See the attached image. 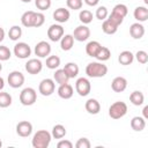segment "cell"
Returning a JSON list of instances; mask_svg holds the SVG:
<instances>
[{
	"instance_id": "11",
	"label": "cell",
	"mask_w": 148,
	"mask_h": 148,
	"mask_svg": "<svg viewBox=\"0 0 148 148\" xmlns=\"http://www.w3.org/2000/svg\"><path fill=\"white\" fill-rule=\"evenodd\" d=\"M51 53V45L45 42V40H40L36 44L35 46V54L39 58H46L49 54Z\"/></svg>"
},
{
	"instance_id": "27",
	"label": "cell",
	"mask_w": 148,
	"mask_h": 148,
	"mask_svg": "<svg viewBox=\"0 0 148 148\" xmlns=\"http://www.w3.org/2000/svg\"><path fill=\"white\" fill-rule=\"evenodd\" d=\"M130 101H131V103H132L133 105L139 106V105H142V104H143V102H145V96H143V94H142L140 90H135V91H133V92L130 95Z\"/></svg>"
},
{
	"instance_id": "41",
	"label": "cell",
	"mask_w": 148,
	"mask_h": 148,
	"mask_svg": "<svg viewBox=\"0 0 148 148\" xmlns=\"http://www.w3.org/2000/svg\"><path fill=\"white\" fill-rule=\"evenodd\" d=\"M134 57L136 58V60H138L140 64H147V62H148V53H147L146 51H143V50L138 51Z\"/></svg>"
},
{
	"instance_id": "16",
	"label": "cell",
	"mask_w": 148,
	"mask_h": 148,
	"mask_svg": "<svg viewBox=\"0 0 148 148\" xmlns=\"http://www.w3.org/2000/svg\"><path fill=\"white\" fill-rule=\"evenodd\" d=\"M130 35L134 39H140L145 35V27L140 22H135L130 27Z\"/></svg>"
},
{
	"instance_id": "36",
	"label": "cell",
	"mask_w": 148,
	"mask_h": 148,
	"mask_svg": "<svg viewBox=\"0 0 148 148\" xmlns=\"http://www.w3.org/2000/svg\"><path fill=\"white\" fill-rule=\"evenodd\" d=\"M95 15H96V17L98 18V20H105L106 17H108V15H109V12H108V8L105 7V6H99L97 9H96V13H95Z\"/></svg>"
},
{
	"instance_id": "50",
	"label": "cell",
	"mask_w": 148,
	"mask_h": 148,
	"mask_svg": "<svg viewBox=\"0 0 148 148\" xmlns=\"http://www.w3.org/2000/svg\"><path fill=\"white\" fill-rule=\"evenodd\" d=\"M2 71V65H1V61H0V72Z\"/></svg>"
},
{
	"instance_id": "38",
	"label": "cell",
	"mask_w": 148,
	"mask_h": 148,
	"mask_svg": "<svg viewBox=\"0 0 148 148\" xmlns=\"http://www.w3.org/2000/svg\"><path fill=\"white\" fill-rule=\"evenodd\" d=\"M45 22V15L43 13H36L35 14V18H34V25L35 28H39L44 24Z\"/></svg>"
},
{
	"instance_id": "17",
	"label": "cell",
	"mask_w": 148,
	"mask_h": 148,
	"mask_svg": "<svg viewBox=\"0 0 148 148\" xmlns=\"http://www.w3.org/2000/svg\"><path fill=\"white\" fill-rule=\"evenodd\" d=\"M74 91H73V87L67 82V83H64V84H59V88H58V95L59 97L64 98V99H69L72 96H73Z\"/></svg>"
},
{
	"instance_id": "12",
	"label": "cell",
	"mask_w": 148,
	"mask_h": 148,
	"mask_svg": "<svg viewBox=\"0 0 148 148\" xmlns=\"http://www.w3.org/2000/svg\"><path fill=\"white\" fill-rule=\"evenodd\" d=\"M16 133L22 136L27 138L32 133V124L28 120H22L16 125Z\"/></svg>"
},
{
	"instance_id": "23",
	"label": "cell",
	"mask_w": 148,
	"mask_h": 148,
	"mask_svg": "<svg viewBox=\"0 0 148 148\" xmlns=\"http://www.w3.org/2000/svg\"><path fill=\"white\" fill-rule=\"evenodd\" d=\"M74 45V37L73 35H64L60 39V46L64 51H69Z\"/></svg>"
},
{
	"instance_id": "22",
	"label": "cell",
	"mask_w": 148,
	"mask_h": 148,
	"mask_svg": "<svg viewBox=\"0 0 148 148\" xmlns=\"http://www.w3.org/2000/svg\"><path fill=\"white\" fill-rule=\"evenodd\" d=\"M133 60H134V54H133L131 51H127V50L120 52V54H119V57H118V61H119L121 65H124V66L131 65V64L133 62Z\"/></svg>"
},
{
	"instance_id": "31",
	"label": "cell",
	"mask_w": 148,
	"mask_h": 148,
	"mask_svg": "<svg viewBox=\"0 0 148 148\" xmlns=\"http://www.w3.org/2000/svg\"><path fill=\"white\" fill-rule=\"evenodd\" d=\"M60 65V58L58 56H49L46 58V67L50 69H56Z\"/></svg>"
},
{
	"instance_id": "43",
	"label": "cell",
	"mask_w": 148,
	"mask_h": 148,
	"mask_svg": "<svg viewBox=\"0 0 148 148\" xmlns=\"http://www.w3.org/2000/svg\"><path fill=\"white\" fill-rule=\"evenodd\" d=\"M76 148H90V141L87 138H80L76 143H75Z\"/></svg>"
},
{
	"instance_id": "18",
	"label": "cell",
	"mask_w": 148,
	"mask_h": 148,
	"mask_svg": "<svg viewBox=\"0 0 148 148\" xmlns=\"http://www.w3.org/2000/svg\"><path fill=\"white\" fill-rule=\"evenodd\" d=\"M84 108H86L87 112L90 113V114H97V113H99V111H101V104H99V102H98L97 99H95V98H89V99L86 102Z\"/></svg>"
},
{
	"instance_id": "24",
	"label": "cell",
	"mask_w": 148,
	"mask_h": 148,
	"mask_svg": "<svg viewBox=\"0 0 148 148\" xmlns=\"http://www.w3.org/2000/svg\"><path fill=\"white\" fill-rule=\"evenodd\" d=\"M101 44H99V42H97V40H91V42H89L87 45H86V53L89 56V57H95L96 54H97V52H98V50L101 49Z\"/></svg>"
},
{
	"instance_id": "39",
	"label": "cell",
	"mask_w": 148,
	"mask_h": 148,
	"mask_svg": "<svg viewBox=\"0 0 148 148\" xmlns=\"http://www.w3.org/2000/svg\"><path fill=\"white\" fill-rule=\"evenodd\" d=\"M66 5L69 9H73V10H77V9H81L82 8V0H67L66 1Z\"/></svg>"
},
{
	"instance_id": "25",
	"label": "cell",
	"mask_w": 148,
	"mask_h": 148,
	"mask_svg": "<svg viewBox=\"0 0 148 148\" xmlns=\"http://www.w3.org/2000/svg\"><path fill=\"white\" fill-rule=\"evenodd\" d=\"M53 79L54 81L58 83V84H64V83H67L68 80H69V76L67 75V73L62 69H57L53 74Z\"/></svg>"
},
{
	"instance_id": "35",
	"label": "cell",
	"mask_w": 148,
	"mask_h": 148,
	"mask_svg": "<svg viewBox=\"0 0 148 148\" xmlns=\"http://www.w3.org/2000/svg\"><path fill=\"white\" fill-rule=\"evenodd\" d=\"M112 13H116V14L120 15L121 17H125V16L127 15V13H128V9H127V6H126V5H124V3H118V5H116V6L113 7Z\"/></svg>"
},
{
	"instance_id": "47",
	"label": "cell",
	"mask_w": 148,
	"mask_h": 148,
	"mask_svg": "<svg viewBox=\"0 0 148 148\" xmlns=\"http://www.w3.org/2000/svg\"><path fill=\"white\" fill-rule=\"evenodd\" d=\"M3 38H5V30L0 27V42H2Z\"/></svg>"
},
{
	"instance_id": "46",
	"label": "cell",
	"mask_w": 148,
	"mask_h": 148,
	"mask_svg": "<svg viewBox=\"0 0 148 148\" xmlns=\"http://www.w3.org/2000/svg\"><path fill=\"white\" fill-rule=\"evenodd\" d=\"M142 113H143V118H145V119H147V118H148V105H146V106L143 108Z\"/></svg>"
},
{
	"instance_id": "34",
	"label": "cell",
	"mask_w": 148,
	"mask_h": 148,
	"mask_svg": "<svg viewBox=\"0 0 148 148\" xmlns=\"http://www.w3.org/2000/svg\"><path fill=\"white\" fill-rule=\"evenodd\" d=\"M12 104V96L6 91H0V108H8Z\"/></svg>"
},
{
	"instance_id": "20",
	"label": "cell",
	"mask_w": 148,
	"mask_h": 148,
	"mask_svg": "<svg viewBox=\"0 0 148 148\" xmlns=\"http://www.w3.org/2000/svg\"><path fill=\"white\" fill-rule=\"evenodd\" d=\"M133 15L138 22H145L148 18V9L145 6H139L134 9Z\"/></svg>"
},
{
	"instance_id": "15",
	"label": "cell",
	"mask_w": 148,
	"mask_h": 148,
	"mask_svg": "<svg viewBox=\"0 0 148 148\" xmlns=\"http://www.w3.org/2000/svg\"><path fill=\"white\" fill-rule=\"evenodd\" d=\"M69 16H71L69 10L66 9V8H62V7L56 9V10L53 12V18H54L58 23H65V22H67L68 18H69Z\"/></svg>"
},
{
	"instance_id": "52",
	"label": "cell",
	"mask_w": 148,
	"mask_h": 148,
	"mask_svg": "<svg viewBox=\"0 0 148 148\" xmlns=\"http://www.w3.org/2000/svg\"><path fill=\"white\" fill-rule=\"evenodd\" d=\"M1 146H2V142H1V140H0V147H1Z\"/></svg>"
},
{
	"instance_id": "14",
	"label": "cell",
	"mask_w": 148,
	"mask_h": 148,
	"mask_svg": "<svg viewBox=\"0 0 148 148\" xmlns=\"http://www.w3.org/2000/svg\"><path fill=\"white\" fill-rule=\"evenodd\" d=\"M111 88L114 92H123L127 88V80L123 76H117L112 80Z\"/></svg>"
},
{
	"instance_id": "3",
	"label": "cell",
	"mask_w": 148,
	"mask_h": 148,
	"mask_svg": "<svg viewBox=\"0 0 148 148\" xmlns=\"http://www.w3.org/2000/svg\"><path fill=\"white\" fill-rule=\"evenodd\" d=\"M126 113H127V105L125 102H121V101L114 102L109 108V116L112 119H120Z\"/></svg>"
},
{
	"instance_id": "4",
	"label": "cell",
	"mask_w": 148,
	"mask_h": 148,
	"mask_svg": "<svg viewBox=\"0 0 148 148\" xmlns=\"http://www.w3.org/2000/svg\"><path fill=\"white\" fill-rule=\"evenodd\" d=\"M36 99H37V92L34 88H30V87L24 88L20 94V102L25 106H30L35 104Z\"/></svg>"
},
{
	"instance_id": "2",
	"label": "cell",
	"mask_w": 148,
	"mask_h": 148,
	"mask_svg": "<svg viewBox=\"0 0 148 148\" xmlns=\"http://www.w3.org/2000/svg\"><path fill=\"white\" fill-rule=\"evenodd\" d=\"M108 73L106 65L102 64V61H92L89 62L86 67V74L89 77H103Z\"/></svg>"
},
{
	"instance_id": "33",
	"label": "cell",
	"mask_w": 148,
	"mask_h": 148,
	"mask_svg": "<svg viewBox=\"0 0 148 148\" xmlns=\"http://www.w3.org/2000/svg\"><path fill=\"white\" fill-rule=\"evenodd\" d=\"M8 36H9V38H10L12 40H17V39L22 36V29H21V27H18V25H13V27L9 29V31H8Z\"/></svg>"
},
{
	"instance_id": "1",
	"label": "cell",
	"mask_w": 148,
	"mask_h": 148,
	"mask_svg": "<svg viewBox=\"0 0 148 148\" xmlns=\"http://www.w3.org/2000/svg\"><path fill=\"white\" fill-rule=\"evenodd\" d=\"M51 139L52 135L50 132H47L46 130H40L34 134L31 145L34 148H47L51 142Z\"/></svg>"
},
{
	"instance_id": "21",
	"label": "cell",
	"mask_w": 148,
	"mask_h": 148,
	"mask_svg": "<svg viewBox=\"0 0 148 148\" xmlns=\"http://www.w3.org/2000/svg\"><path fill=\"white\" fill-rule=\"evenodd\" d=\"M35 14L36 12H32V10H28V12H24L21 16V22L22 24L25 27V28H30L34 25V18H35Z\"/></svg>"
},
{
	"instance_id": "6",
	"label": "cell",
	"mask_w": 148,
	"mask_h": 148,
	"mask_svg": "<svg viewBox=\"0 0 148 148\" xmlns=\"http://www.w3.org/2000/svg\"><path fill=\"white\" fill-rule=\"evenodd\" d=\"M7 81H8V84L12 87V88H20L23 86L24 83V75L18 72V71H13L9 73L8 77H7Z\"/></svg>"
},
{
	"instance_id": "51",
	"label": "cell",
	"mask_w": 148,
	"mask_h": 148,
	"mask_svg": "<svg viewBox=\"0 0 148 148\" xmlns=\"http://www.w3.org/2000/svg\"><path fill=\"white\" fill-rule=\"evenodd\" d=\"M143 1H145V3H146V5L148 3V0H143Z\"/></svg>"
},
{
	"instance_id": "40",
	"label": "cell",
	"mask_w": 148,
	"mask_h": 148,
	"mask_svg": "<svg viewBox=\"0 0 148 148\" xmlns=\"http://www.w3.org/2000/svg\"><path fill=\"white\" fill-rule=\"evenodd\" d=\"M109 16V21L110 22H112L114 25H117V27H119L121 23H123V21H124V17H121L120 15H118V14H116V13H112L111 12V14L110 15H108Z\"/></svg>"
},
{
	"instance_id": "30",
	"label": "cell",
	"mask_w": 148,
	"mask_h": 148,
	"mask_svg": "<svg viewBox=\"0 0 148 148\" xmlns=\"http://www.w3.org/2000/svg\"><path fill=\"white\" fill-rule=\"evenodd\" d=\"M110 57H111V51L105 46H101V49L98 50L97 54L95 56V58L98 61H106V60L110 59Z\"/></svg>"
},
{
	"instance_id": "7",
	"label": "cell",
	"mask_w": 148,
	"mask_h": 148,
	"mask_svg": "<svg viewBox=\"0 0 148 148\" xmlns=\"http://www.w3.org/2000/svg\"><path fill=\"white\" fill-rule=\"evenodd\" d=\"M56 89V83L52 79H44L40 81L38 86V90L43 96H50L54 92Z\"/></svg>"
},
{
	"instance_id": "5",
	"label": "cell",
	"mask_w": 148,
	"mask_h": 148,
	"mask_svg": "<svg viewBox=\"0 0 148 148\" xmlns=\"http://www.w3.org/2000/svg\"><path fill=\"white\" fill-rule=\"evenodd\" d=\"M75 90L80 96H87L91 90L90 81L86 77H79L75 82Z\"/></svg>"
},
{
	"instance_id": "26",
	"label": "cell",
	"mask_w": 148,
	"mask_h": 148,
	"mask_svg": "<svg viewBox=\"0 0 148 148\" xmlns=\"http://www.w3.org/2000/svg\"><path fill=\"white\" fill-rule=\"evenodd\" d=\"M64 71L67 73L69 79H74L79 74V66L75 62H67L65 65V67H64Z\"/></svg>"
},
{
	"instance_id": "8",
	"label": "cell",
	"mask_w": 148,
	"mask_h": 148,
	"mask_svg": "<svg viewBox=\"0 0 148 148\" xmlns=\"http://www.w3.org/2000/svg\"><path fill=\"white\" fill-rule=\"evenodd\" d=\"M14 54L20 59H27L31 54V49L27 43L20 42L14 46Z\"/></svg>"
},
{
	"instance_id": "9",
	"label": "cell",
	"mask_w": 148,
	"mask_h": 148,
	"mask_svg": "<svg viewBox=\"0 0 148 148\" xmlns=\"http://www.w3.org/2000/svg\"><path fill=\"white\" fill-rule=\"evenodd\" d=\"M64 36V28L60 24H52L47 29V37L52 42H58Z\"/></svg>"
},
{
	"instance_id": "45",
	"label": "cell",
	"mask_w": 148,
	"mask_h": 148,
	"mask_svg": "<svg viewBox=\"0 0 148 148\" xmlns=\"http://www.w3.org/2000/svg\"><path fill=\"white\" fill-rule=\"evenodd\" d=\"M84 2H86L88 6H91V7H94V6L98 5L99 0H84Z\"/></svg>"
},
{
	"instance_id": "42",
	"label": "cell",
	"mask_w": 148,
	"mask_h": 148,
	"mask_svg": "<svg viewBox=\"0 0 148 148\" xmlns=\"http://www.w3.org/2000/svg\"><path fill=\"white\" fill-rule=\"evenodd\" d=\"M35 5L40 10H46L51 7V0H35Z\"/></svg>"
},
{
	"instance_id": "37",
	"label": "cell",
	"mask_w": 148,
	"mask_h": 148,
	"mask_svg": "<svg viewBox=\"0 0 148 148\" xmlns=\"http://www.w3.org/2000/svg\"><path fill=\"white\" fill-rule=\"evenodd\" d=\"M10 57H12L10 50L5 45H0V61H6Z\"/></svg>"
},
{
	"instance_id": "44",
	"label": "cell",
	"mask_w": 148,
	"mask_h": 148,
	"mask_svg": "<svg viewBox=\"0 0 148 148\" xmlns=\"http://www.w3.org/2000/svg\"><path fill=\"white\" fill-rule=\"evenodd\" d=\"M57 147L58 148H72L73 147V143L68 140H60L58 143H57Z\"/></svg>"
},
{
	"instance_id": "13",
	"label": "cell",
	"mask_w": 148,
	"mask_h": 148,
	"mask_svg": "<svg viewBox=\"0 0 148 148\" xmlns=\"http://www.w3.org/2000/svg\"><path fill=\"white\" fill-rule=\"evenodd\" d=\"M43 68V64L39 59H29L27 62H25V71L29 73V74H38Z\"/></svg>"
},
{
	"instance_id": "19",
	"label": "cell",
	"mask_w": 148,
	"mask_h": 148,
	"mask_svg": "<svg viewBox=\"0 0 148 148\" xmlns=\"http://www.w3.org/2000/svg\"><path fill=\"white\" fill-rule=\"evenodd\" d=\"M131 127L135 132H141L146 127V119L143 117H139V116L133 117L131 120Z\"/></svg>"
},
{
	"instance_id": "29",
	"label": "cell",
	"mask_w": 148,
	"mask_h": 148,
	"mask_svg": "<svg viewBox=\"0 0 148 148\" xmlns=\"http://www.w3.org/2000/svg\"><path fill=\"white\" fill-rule=\"evenodd\" d=\"M52 138L54 139H62L65 135H66V128L64 125L61 124H57L53 126L52 128V133H51Z\"/></svg>"
},
{
	"instance_id": "32",
	"label": "cell",
	"mask_w": 148,
	"mask_h": 148,
	"mask_svg": "<svg viewBox=\"0 0 148 148\" xmlns=\"http://www.w3.org/2000/svg\"><path fill=\"white\" fill-rule=\"evenodd\" d=\"M79 20L83 24H89L92 21V13L90 10H88V9H83L79 14Z\"/></svg>"
},
{
	"instance_id": "49",
	"label": "cell",
	"mask_w": 148,
	"mask_h": 148,
	"mask_svg": "<svg viewBox=\"0 0 148 148\" xmlns=\"http://www.w3.org/2000/svg\"><path fill=\"white\" fill-rule=\"evenodd\" d=\"M21 1H23V2H30L31 0H21Z\"/></svg>"
},
{
	"instance_id": "28",
	"label": "cell",
	"mask_w": 148,
	"mask_h": 148,
	"mask_svg": "<svg viewBox=\"0 0 148 148\" xmlns=\"http://www.w3.org/2000/svg\"><path fill=\"white\" fill-rule=\"evenodd\" d=\"M102 30H103V32L106 34V35H113V34L117 32L118 27L114 25L112 22H110L108 18H105V20L103 21V24H102Z\"/></svg>"
},
{
	"instance_id": "10",
	"label": "cell",
	"mask_w": 148,
	"mask_h": 148,
	"mask_svg": "<svg viewBox=\"0 0 148 148\" xmlns=\"http://www.w3.org/2000/svg\"><path fill=\"white\" fill-rule=\"evenodd\" d=\"M73 37H74V39H76L79 42H84L90 37V29L86 24L79 25L74 29Z\"/></svg>"
},
{
	"instance_id": "48",
	"label": "cell",
	"mask_w": 148,
	"mask_h": 148,
	"mask_svg": "<svg viewBox=\"0 0 148 148\" xmlns=\"http://www.w3.org/2000/svg\"><path fill=\"white\" fill-rule=\"evenodd\" d=\"M3 87H5V80L0 76V91L3 89Z\"/></svg>"
}]
</instances>
